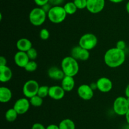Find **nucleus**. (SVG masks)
I'll use <instances>...</instances> for the list:
<instances>
[{
  "label": "nucleus",
  "instance_id": "f257e3e1",
  "mask_svg": "<svg viewBox=\"0 0 129 129\" xmlns=\"http://www.w3.org/2000/svg\"><path fill=\"white\" fill-rule=\"evenodd\" d=\"M126 59L125 52L116 47L108 49L104 55L105 63L112 68H118L124 63Z\"/></svg>",
  "mask_w": 129,
  "mask_h": 129
},
{
  "label": "nucleus",
  "instance_id": "f03ea898",
  "mask_svg": "<svg viewBox=\"0 0 129 129\" xmlns=\"http://www.w3.org/2000/svg\"><path fill=\"white\" fill-rule=\"evenodd\" d=\"M61 68L65 75L75 77L79 72V63L75 58L71 56H68L63 58L62 60Z\"/></svg>",
  "mask_w": 129,
  "mask_h": 129
},
{
  "label": "nucleus",
  "instance_id": "7ed1b4c3",
  "mask_svg": "<svg viewBox=\"0 0 129 129\" xmlns=\"http://www.w3.org/2000/svg\"><path fill=\"white\" fill-rule=\"evenodd\" d=\"M68 15L64 7L61 6H52L47 13V18L52 23L60 24L66 18Z\"/></svg>",
  "mask_w": 129,
  "mask_h": 129
},
{
  "label": "nucleus",
  "instance_id": "20e7f679",
  "mask_svg": "<svg viewBox=\"0 0 129 129\" xmlns=\"http://www.w3.org/2000/svg\"><path fill=\"white\" fill-rule=\"evenodd\" d=\"M47 13L41 7L34 8L29 13V20L34 26H41L46 20Z\"/></svg>",
  "mask_w": 129,
  "mask_h": 129
},
{
  "label": "nucleus",
  "instance_id": "39448f33",
  "mask_svg": "<svg viewBox=\"0 0 129 129\" xmlns=\"http://www.w3.org/2000/svg\"><path fill=\"white\" fill-rule=\"evenodd\" d=\"M113 110L115 113L119 116H125L129 110L128 99L123 96H118L113 101Z\"/></svg>",
  "mask_w": 129,
  "mask_h": 129
},
{
  "label": "nucleus",
  "instance_id": "423d86ee",
  "mask_svg": "<svg viewBox=\"0 0 129 129\" xmlns=\"http://www.w3.org/2000/svg\"><path fill=\"white\" fill-rule=\"evenodd\" d=\"M98 44V38L92 33H86L82 35L79 40L78 45L83 49L91 51L94 49Z\"/></svg>",
  "mask_w": 129,
  "mask_h": 129
},
{
  "label": "nucleus",
  "instance_id": "0eeeda50",
  "mask_svg": "<svg viewBox=\"0 0 129 129\" xmlns=\"http://www.w3.org/2000/svg\"><path fill=\"white\" fill-rule=\"evenodd\" d=\"M40 87L37 81L34 79H30L25 82L23 86V94L25 97L30 99L33 96L37 95L38 91Z\"/></svg>",
  "mask_w": 129,
  "mask_h": 129
},
{
  "label": "nucleus",
  "instance_id": "6e6552de",
  "mask_svg": "<svg viewBox=\"0 0 129 129\" xmlns=\"http://www.w3.org/2000/svg\"><path fill=\"white\" fill-rule=\"evenodd\" d=\"M77 93L81 99L85 101H89L94 96V90L90 85L82 84L78 87Z\"/></svg>",
  "mask_w": 129,
  "mask_h": 129
},
{
  "label": "nucleus",
  "instance_id": "1a4fd4ad",
  "mask_svg": "<svg viewBox=\"0 0 129 129\" xmlns=\"http://www.w3.org/2000/svg\"><path fill=\"white\" fill-rule=\"evenodd\" d=\"M30 105L28 99L26 97H21L15 101L13 108L17 111L18 115H23L28 111Z\"/></svg>",
  "mask_w": 129,
  "mask_h": 129
},
{
  "label": "nucleus",
  "instance_id": "9d476101",
  "mask_svg": "<svg viewBox=\"0 0 129 129\" xmlns=\"http://www.w3.org/2000/svg\"><path fill=\"white\" fill-rule=\"evenodd\" d=\"M105 6V0H87L86 9L91 13H99L104 9Z\"/></svg>",
  "mask_w": 129,
  "mask_h": 129
},
{
  "label": "nucleus",
  "instance_id": "9b49d317",
  "mask_svg": "<svg viewBox=\"0 0 129 129\" xmlns=\"http://www.w3.org/2000/svg\"><path fill=\"white\" fill-rule=\"evenodd\" d=\"M71 56L77 60L86 61L90 56L89 51L83 49L79 45L74 47L71 51Z\"/></svg>",
  "mask_w": 129,
  "mask_h": 129
},
{
  "label": "nucleus",
  "instance_id": "f8f14e48",
  "mask_svg": "<svg viewBox=\"0 0 129 129\" xmlns=\"http://www.w3.org/2000/svg\"><path fill=\"white\" fill-rule=\"evenodd\" d=\"M96 83L97 89L103 93L110 92L113 88L112 81L108 77H100L97 80Z\"/></svg>",
  "mask_w": 129,
  "mask_h": 129
},
{
  "label": "nucleus",
  "instance_id": "ddd939ff",
  "mask_svg": "<svg viewBox=\"0 0 129 129\" xmlns=\"http://www.w3.org/2000/svg\"><path fill=\"white\" fill-rule=\"evenodd\" d=\"M29 61H30V59L28 56L26 52L18 51L15 53L14 56V61L15 64L20 68H25Z\"/></svg>",
  "mask_w": 129,
  "mask_h": 129
},
{
  "label": "nucleus",
  "instance_id": "4468645a",
  "mask_svg": "<svg viewBox=\"0 0 129 129\" xmlns=\"http://www.w3.org/2000/svg\"><path fill=\"white\" fill-rule=\"evenodd\" d=\"M66 91L61 85H52L49 87V96L54 100H60L64 97Z\"/></svg>",
  "mask_w": 129,
  "mask_h": 129
},
{
  "label": "nucleus",
  "instance_id": "2eb2a0df",
  "mask_svg": "<svg viewBox=\"0 0 129 129\" xmlns=\"http://www.w3.org/2000/svg\"><path fill=\"white\" fill-rule=\"evenodd\" d=\"M47 74L49 78L55 80H62L65 77L64 72L61 68L57 67H52L48 70Z\"/></svg>",
  "mask_w": 129,
  "mask_h": 129
},
{
  "label": "nucleus",
  "instance_id": "dca6fc26",
  "mask_svg": "<svg viewBox=\"0 0 129 129\" xmlns=\"http://www.w3.org/2000/svg\"><path fill=\"white\" fill-rule=\"evenodd\" d=\"M13 72L11 68L7 65L0 66V81L2 83H6L11 79Z\"/></svg>",
  "mask_w": 129,
  "mask_h": 129
},
{
  "label": "nucleus",
  "instance_id": "f3484780",
  "mask_svg": "<svg viewBox=\"0 0 129 129\" xmlns=\"http://www.w3.org/2000/svg\"><path fill=\"white\" fill-rule=\"evenodd\" d=\"M75 86V80L74 77L65 75L61 80V87L66 92H71L73 91Z\"/></svg>",
  "mask_w": 129,
  "mask_h": 129
},
{
  "label": "nucleus",
  "instance_id": "a211bd4d",
  "mask_svg": "<svg viewBox=\"0 0 129 129\" xmlns=\"http://www.w3.org/2000/svg\"><path fill=\"white\" fill-rule=\"evenodd\" d=\"M16 46L18 50L20 51L27 52L32 48V43L27 38H21L17 40Z\"/></svg>",
  "mask_w": 129,
  "mask_h": 129
},
{
  "label": "nucleus",
  "instance_id": "6ab92c4d",
  "mask_svg": "<svg viewBox=\"0 0 129 129\" xmlns=\"http://www.w3.org/2000/svg\"><path fill=\"white\" fill-rule=\"evenodd\" d=\"M12 92L11 89L5 86L0 87V101L2 103H7L12 98Z\"/></svg>",
  "mask_w": 129,
  "mask_h": 129
},
{
  "label": "nucleus",
  "instance_id": "aec40b11",
  "mask_svg": "<svg viewBox=\"0 0 129 129\" xmlns=\"http://www.w3.org/2000/svg\"><path fill=\"white\" fill-rule=\"evenodd\" d=\"M60 129H76L75 123L69 118H66L61 120L59 125Z\"/></svg>",
  "mask_w": 129,
  "mask_h": 129
},
{
  "label": "nucleus",
  "instance_id": "412c9836",
  "mask_svg": "<svg viewBox=\"0 0 129 129\" xmlns=\"http://www.w3.org/2000/svg\"><path fill=\"white\" fill-rule=\"evenodd\" d=\"M18 115V113L17 111L13 108H11L8 109L5 113V118L8 122H13L16 120Z\"/></svg>",
  "mask_w": 129,
  "mask_h": 129
},
{
  "label": "nucleus",
  "instance_id": "4be33fe9",
  "mask_svg": "<svg viewBox=\"0 0 129 129\" xmlns=\"http://www.w3.org/2000/svg\"><path fill=\"white\" fill-rule=\"evenodd\" d=\"M63 7L68 15H73L76 12L77 10H78L74 2L66 3Z\"/></svg>",
  "mask_w": 129,
  "mask_h": 129
},
{
  "label": "nucleus",
  "instance_id": "5701e85b",
  "mask_svg": "<svg viewBox=\"0 0 129 129\" xmlns=\"http://www.w3.org/2000/svg\"><path fill=\"white\" fill-rule=\"evenodd\" d=\"M31 106L34 107H40L43 104V98L39 95H35L30 99H29Z\"/></svg>",
  "mask_w": 129,
  "mask_h": 129
},
{
  "label": "nucleus",
  "instance_id": "b1692460",
  "mask_svg": "<svg viewBox=\"0 0 129 129\" xmlns=\"http://www.w3.org/2000/svg\"><path fill=\"white\" fill-rule=\"evenodd\" d=\"M49 87L47 85H40V87L38 91L37 95L40 96L42 98L49 96Z\"/></svg>",
  "mask_w": 129,
  "mask_h": 129
},
{
  "label": "nucleus",
  "instance_id": "393cba45",
  "mask_svg": "<svg viewBox=\"0 0 129 129\" xmlns=\"http://www.w3.org/2000/svg\"><path fill=\"white\" fill-rule=\"evenodd\" d=\"M37 63L35 60H30L24 69L28 72H34L37 69Z\"/></svg>",
  "mask_w": 129,
  "mask_h": 129
},
{
  "label": "nucleus",
  "instance_id": "a878e982",
  "mask_svg": "<svg viewBox=\"0 0 129 129\" xmlns=\"http://www.w3.org/2000/svg\"><path fill=\"white\" fill-rule=\"evenodd\" d=\"M73 2L75 4L78 9L83 10L84 8H86L87 0H74Z\"/></svg>",
  "mask_w": 129,
  "mask_h": 129
},
{
  "label": "nucleus",
  "instance_id": "bb28decb",
  "mask_svg": "<svg viewBox=\"0 0 129 129\" xmlns=\"http://www.w3.org/2000/svg\"><path fill=\"white\" fill-rule=\"evenodd\" d=\"M26 53H27V55L28 56L30 60H35V59L37 58V51L36 49L34 48H33V47L31 49H29V50L26 52Z\"/></svg>",
  "mask_w": 129,
  "mask_h": 129
},
{
  "label": "nucleus",
  "instance_id": "cd10ccee",
  "mask_svg": "<svg viewBox=\"0 0 129 129\" xmlns=\"http://www.w3.org/2000/svg\"><path fill=\"white\" fill-rule=\"evenodd\" d=\"M39 36H40V39L42 40H46L50 37V32H49V31L47 29H42L40 31Z\"/></svg>",
  "mask_w": 129,
  "mask_h": 129
},
{
  "label": "nucleus",
  "instance_id": "c85d7f7f",
  "mask_svg": "<svg viewBox=\"0 0 129 129\" xmlns=\"http://www.w3.org/2000/svg\"><path fill=\"white\" fill-rule=\"evenodd\" d=\"M116 48L121 50L125 51L126 48V42L123 40H120L116 44Z\"/></svg>",
  "mask_w": 129,
  "mask_h": 129
},
{
  "label": "nucleus",
  "instance_id": "c756f323",
  "mask_svg": "<svg viewBox=\"0 0 129 129\" xmlns=\"http://www.w3.org/2000/svg\"><path fill=\"white\" fill-rule=\"evenodd\" d=\"M64 0H49V3L52 6H60L61 4L64 3Z\"/></svg>",
  "mask_w": 129,
  "mask_h": 129
},
{
  "label": "nucleus",
  "instance_id": "7c9ffc66",
  "mask_svg": "<svg viewBox=\"0 0 129 129\" xmlns=\"http://www.w3.org/2000/svg\"><path fill=\"white\" fill-rule=\"evenodd\" d=\"M34 2L36 4L37 6L42 7L44 5H46V4L49 3V0H34Z\"/></svg>",
  "mask_w": 129,
  "mask_h": 129
},
{
  "label": "nucleus",
  "instance_id": "2f4dec72",
  "mask_svg": "<svg viewBox=\"0 0 129 129\" xmlns=\"http://www.w3.org/2000/svg\"><path fill=\"white\" fill-rule=\"evenodd\" d=\"M31 129H46V127L40 123H35L33 124Z\"/></svg>",
  "mask_w": 129,
  "mask_h": 129
},
{
  "label": "nucleus",
  "instance_id": "473e14b6",
  "mask_svg": "<svg viewBox=\"0 0 129 129\" xmlns=\"http://www.w3.org/2000/svg\"><path fill=\"white\" fill-rule=\"evenodd\" d=\"M52 5H50V3H47V4H46V5H44V6H42V8L43 9V10H44V11H45V12L47 13L48 12H49V10H50V8H52Z\"/></svg>",
  "mask_w": 129,
  "mask_h": 129
},
{
  "label": "nucleus",
  "instance_id": "72a5a7b5",
  "mask_svg": "<svg viewBox=\"0 0 129 129\" xmlns=\"http://www.w3.org/2000/svg\"><path fill=\"white\" fill-rule=\"evenodd\" d=\"M7 64V61L5 57L1 56L0 57V66H5Z\"/></svg>",
  "mask_w": 129,
  "mask_h": 129
},
{
  "label": "nucleus",
  "instance_id": "f704fd0d",
  "mask_svg": "<svg viewBox=\"0 0 129 129\" xmlns=\"http://www.w3.org/2000/svg\"><path fill=\"white\" fill-rule=\"evenodd\" d=\"M46 129H60L59 125H57L55 124H50L49 125L46 127Z\"/></svg>",
  "mask_w": 129,
  "mask_h": 129
},
{
  "label": "nucleus",
  "instance_id": "c9c22d12",
  "mask_svg": "<svg viewBox=\"0 0 129 129\" xmlns=\"http://www.w3.org/2000/svg\"><path fill=\"white\" fill-rule=\"evenodd\" d=\"M125 97L127 98H129V83L126 87L125 90Z\"/></svg>",
  "mask_w": 129,
  "mask_h": 129
},
{
  "label": "nucleus",
  "instance_id": "e433bc0d",
  "mask_svg": "<svg viewBox=\"0 0 129 129\" xmlns=\"http://www.w3.org/2000/svg\"><path fill=\"white\" fill-rule=\"evenodd\" d=\"M108 1H110L112 3H122L124 0H108Z\"/></svg>",
  "mask_w": 129,
  "mask_h": 129
},
{
  "label": "nucleus",
  "instance_id": "4c0bfd02",
  "mask_svg": "<svg viewBox=\"0 0 129 129\" xmlns=\"http://www.w3.org/2000/svg\"><path fill=\"white\" fill-rule=\"evenodd\" d=\"M125 118H126V121H127V123H128L129 125V110H128V112H127V114H126Z\"/></svg>",
  "mask_w": 129,
  "mask_h": 129
},
{
  "label": "nucleus",
  "instance_id": "58836bf2",
  "mask_svg": "<svg viewBox=\"0 0 129 129\" xmlns=\"http://www.w3.org/2000/svg\"><path fill=\"white\" fill-rule=\"evenodd\" d=\"M125 8H126V11H127V12L129 14V1H128L127 3L126 4Z\"/></svg>",
  "mask_w": 129,
  "mask_h": 129
},
{
  "label": "nucleus",
  "instance_id": "ea45409f",
  "mask_svg": "<svg viewBox=\"0 0 129 129\" xmlns=\"http://www.w3.org/2000/svg\"><path fill=\"white\" fill-rule=\"evenodd\" d=\"M128 99V104H129V98H127Z\"/></svg>",
  "mask_w": 129,
  "mask_h": 129
}]
</instances>
